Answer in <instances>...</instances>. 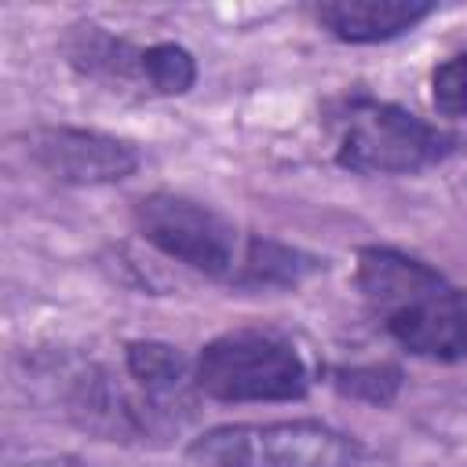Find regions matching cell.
<instances>
[{"instance_id": "obj_2", "label": "cell", "mask_w": 467, "mask_h": 467, "mask_svg": "<svg viewBox=\"0 0 467 467\" xmlns=\"http://www.w3.org/2000/svg\"><path fill=\"white\" fill-rule=\"evenodd\" d=\"M201 467H358L365 445L321 420L226 423L190 445Z\"/></svg>"}, {"instance_id": "obj_1", "label": "cell", "mask_w": 467, "mask_h": 467, "mask_svg": "<svg viewBox=\"0 0 467 467\" xmlns=\"http://www.w3.org/2000/svg\"><path fill=\"white\" fill-rule=\"evenodd\" d=\"M358 288L372 317L412 354L452 361L467 354V299L423 259L368 244L358 252Z\"/></svg>"}, {"instance_id": "obj_12", "label": "cell", "mask_w": 467, "mask_h": 467, "mask_svg": "<svg viewBox=\"0 0 467 467\" xmlns=\"http://www.w3.org/2000/svg\"><path fill=\"white\" fill-rule=\"evenodd\" d=\"M336 387L350 398L372 401V405H387L398 387H401V372L390 365H354V368H339L336 372Z\"/></svg>"}, {"instance_id": "obj_4", "label": "cell", "mask_w": 467, "mask_h": 467, "mask_svg": "<svg viewBox=\"0 0 467 467\" xmlns=\"http://www.w3.org/2000/svg\"><path fill=\"white\" fill-rule=\"evenodd\" d=\"M452 150L456 135L420 120L416 113L394 102L354 99L339 120L336 161L358 175H409Z\"/></svg>"}, {"instance_id": "obj_6", "label": "cell", "mask_w": 467, "mask_h": 467, "mask_svg": "<svg viewBox=\"0 0 467 467\" xmlns=\"http://www.w3.org/2000/svg\"><path fill=\"white\" fill-rule=\"evenodd\" d=\"M29 153L33 161L55 175L58 182L73 186H106L120 182L139 168V153L131 142L91 131V128H69V124H47L29 131Z\"/></svg>"}, {"instance_id": "obj_10", "label": "cell", "mask_w": 467, "mask_h": 467, "mask_svg": "<svg viewBox=\"0 0 467 467\" xmlns=\"http://www.w3.org/2000/svg\"><path fill=\"white\" fill-rule=\"evenodd\" d=\"M66 55L88 77H131V73H139V51H131L124 40L109 36L95 22L73 26V33L66 36Z\"/></svg>"}, {"instance_id": "obj_13", "label": "cell", "mask_w": 467, "mask_h": 467, "mask_svg": "<svg viewBox=\"0 0 467 467\" xmlns=\"http://www.w3.org/2000/svg\"><path fill=\"white\" fill-rule=\"evenodd\" d=\"M431 102L445 117H467V51L445 58L431 73Z\"/></svg>"}, {"instance_id": "obj_8", "label": "cell", "mask_w": 467, "mask_h": 467, "mask_svg": "<svg viewBox=\"0 0 467 467\" xmlns=\"http://www.w3.org/2000/svg\"><path fill=\"white\" fill-rule=\"evenodd\" d=\"M317 266L321 263L314 255L299 252V248L255 237V241H248V248H244V255L234 270V281L244 285V288H296Z\"/></svg>"}, {"instance_id": "obj_9", "label": "cell", "mask_w": 467, "mask_h": 467, "mask_svg": "<svg viewBox=\"0 0 467 467\" xmlns=\"http://www.w3.org/2000/svg\"><path fill=\"white\" fill-rule=\"evenodd\" d=\"M124 361H128L131 379H135L157 405L179 398L182 387H186V379H193L186 358H182L175 347L157 343V339H135V343H128Z\"/></svg>"}, {"instance_id": "obj_7", "label": "cell", "mask_w": 467, "mask_h": 467, "mask_svg": "<svg viewBox=\"0 0 467 467\" xmlns=\"http://www.w3.org/2000/svg\"><path fill=\"white\" fill-rule=\"evenodd\" d=\"M434 7L423 0H328L317 4V22L347 44H379L416 29Z\"/></svg>"}, {"instance_id": "obj_5", "label": "cell", "mask_w": 467, "mask_h": 467, "mask_svg": "<svg viewBox=\"0 0 467 467\" xmlns=\"http://www.w3.org/2000/svg\"><path fill=\"white\" fill-rule=\"evenodd\" d=\"M139 234L190 270L223 277L237 270V230L212 204L157 190L135 204Z\"/></svg>"}, {"instance_id": "obj_11", "label": "cell", "mask_w": 467, "mask_h": 467, "mask_svg": "<svg viewBox=\"0 0 467 467\" xmlns=\"http://www.w3.org/2000/svg\"><path fill=\"white\" fill-rule=\"evenodd\" d=\"M139 77H146L161 95H182L197 80V62L182 44H153L139 51Z\"/></svg>"}, {"instance_id": "obj_3", "label": "cell", "mask_w": 467, "mask_h": 467, "mask_svg": "<svg viewBox=\"0 0 467 467\" xmlns=\"http://www.w3.org/2000/svg\"><path fill=\"white\" fill-rule=\"evenodd\" d=\"M193 383L215 401H292L306 394V365L292 343L241 328L212 339L193 361Z\"/></svg>"}]
</instances>
